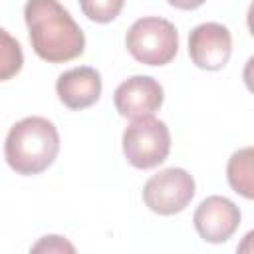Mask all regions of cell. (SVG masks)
Segmentation results:
<instances>
[{
  "instance_id": "6da1fadb",
  "label": "cell",
  "mask_w": 254,
  "mask_h": 254,
  "mask_svg": "<svg viewBox=\"0 0 254 254\" xmlns=\"http://www.w3.org/2000/svg\"><path fill=\"white\" fill-rule=\"evenodd\" d=\"M24 20L30 30V44L44 62L64 64L83 54L85 36L58 0H28Z\"/></svg>"
},
{
  "instance_id": "7a4b0ae2",
  "label": "cell",
  "mask_w": 254,
  "mask_h": 254,
  "mask_svg": "<svg viewBox=\"0 0 254 254\" xmlns=\"http://www.w3.org/2000/svg\"><path fill=\"white\" fill-rule=\"evenodd\" d=\"M60 153V135L46 117H26L14 123L6 135L4 157L10 169L30 177L44 173Z\"/></svg>"
},
{
  "instance_id": "3957f363",
  "label": "cell",
  "mask_w": 254,
  "mask_h": 254,
  "mask_svg": "<svg viewBox=\"0 0 254 254\" xmlns=\"http://www.w3.org/2000/svg\"><path fill=\"white\" fill-rule=\"evenodd\" d=\"M125 46L129 54L145 65H167L179 52V34L169 20L147 16L131 24Z\"/></svg>"
},
{
  "instance_id": "277c9868",
  "label": "cell",
  "mask_w": 254,
  "mask_h": 254,
  "mask_svg": "<svg viewBox=\"0 0 254 254\" xmlns=\"http://www.w3.org/2000/svg\"><path fill=\"white\" fill-rule=\"evenodd\" d=\"M123 155L135 169L159 167L171 151V133L165 121L151 117L133 119L123 131Z\"/></svg>"
},
{
  "instance_id": "5b68a950",
  "label": "cell",
  "mask_w": 254,
  "mask_h": 254,
  "mask_svg": "<svg viewBox=\"0 0 254 254\" xmlns=\"http://www.w3.org/2000/svg\"><path fill=\"white\" fill-rule=\"evenodd\" d=\"M194 196V179L181 167H169L153 175L143 187V200L149 210L171 216L189 206Z\"/></svg>"
},
{
  "instance_id": "8992f818",
  "label": "cell",
  "mask_w": 254,
  "mask_h": 254,
  "mask_svg": "<svg viewBox=\"0 0 254 254\" xmlns=\"http://www.w3.org/2000/svg\"><path fill=\"white\" fill-rule=\"evenodd\" d=\"M232 54V36L218 22H204L189 34V56L200 69H222Z\"/></svg>"
},
{
  "instance_id": "52a82bcc",
  "label": "cell",
  "mask_w": 254,
  "mask_h": 254,
  "mask_svg": "<svg viewBox=\"0 0 254 254\" xmlns=\"http://www.w3.org/2000/svg\"><path fill=\"white\" fill-rule=\"evenodd\" d=\"M165 99L163 85L151 75H133L121 81L113 93L115 109L125 119L151 117L161 109Z\"/></svg>"
},
{
  "instance_id": "ba28073f",
  "label": "cell",
  "mask_w": 254,
  "mask_h": 254,
  "mask_svg": "<svg viewBox=\"0 0 254 254\" xmlns=\"http://www.w3.org/2000/svg\"><path fill=\"white\" fill-rule=\"evenodd\" d=\"M194 228L204 242L222 244L240 226V208L226 196H206L194 210Z\"/></svg>"
},
{
  "instance_id": "9c48e42d",
  "label": "cell",
  "mask_w": 254,
  "mask_h": 254,
  "mask_svg": "<svg viewBox=\"0 0 254 254\" xmlns=\"http://www.w3.org/2000/svg\"><path fill=\"white\" fill-rule=\"evenodd\" d=\"M60 101L73 111L91 107L101 95V75L95 67L79 65L64 71L56 81Z\"/></svg>"
},
{
  "instance_id": "30bf717a",
  "label": "cell",
  "mask_w": 254,
  "mask_h": 254,
  "mask_svg": "<svg viewBox=\"0 0 254 254\" xmlns=\"http://www.w3.org/2000/svg\"><path fill=\"white\" fill-rule=\"evenodd\" d=\"M226 177L234 192L244 198L254 196V177H252V147L238 149L226 165Z\"/></svg>"
},
{
  "instance_id": "8fae6325",
  "label": "cell",
  "mask_w": 254,
  "mask_h": 254,
  "mask_svg": "<svg viewBox=\"0 0 254 254\" xmlns=\"http://www.w3.org/2000/svg\"><path fill=\"white\" fill-rule=\"evenodd\" d=\"M24 65V54L18 40L0 28V81L12 79Z\"/></svg>"
},
{
  "instance_id": "7c38bea8",
  "label": "cell",
  "mask_w": 254,
  "mask_h": 254,
  "mask_svg": "<svg viewBox=\"0 0 254 254\" xmlns=\"http://www.w3.org/2000/svg\"><path fill=\"white\" fill-rule=\"evenodd\" d=\"M125 0H79L81 12L97 24H107L119 16Z\"/></svg>"
},
{
  "instance_id": "4fadbf2b",
  "label": "cell",
  "mask_w": 254,
  "mask_h": 254,
  "mask_svg": "<svg viewBox=\"0 0 254 254\" xmlns=\"http://www.w3.org/2000/svg\"><path fill=\"white\" fill-rule=\"evenodd\" d=\"M32 252H75V248L65 238L52 234V236H44L38 244H34Z\"/></svg>"
},
{
  "instance_id": "5bb4252c",
  "label": "cell",
  "mask_w": 254,
  "mask_h": 254,
  "mask_svg": "<svg viewBox=\"0 0 254 254\" xmlns=\"http://www.w3.org/2000/svg\"><path fill=\"white\" fill-rule=\"evenodd\" d=\"M171 6H175V8H179V10H196V8H200L206 0H167Z\"/></svg>"
}]
</instances>
